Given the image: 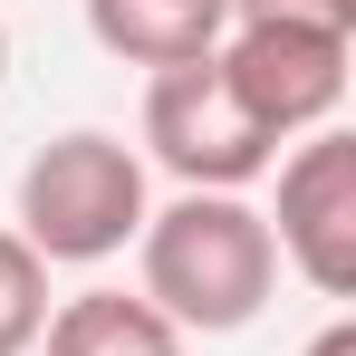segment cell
<instances>
[{"instance_id":"obj_1","label":"cell","mask_w":356,"mask_h":356,"mask_svg":"<svg viewBox=\"0 0 356 356\" xmlns=\"http://www.w3.org/2000/svg\"><path fill=\"white\" fill-rule=\"evenodd\" d=\"M135 289L183 337H241L280 298V241L250 193H174L135 232Z\"/></svg>"},{"instance_id":"obj_2","label":"cell","mask_w":356,"mask_h":356,"mask_svg":"<svg viewBox=\"0 0 356 356\" xmlns=\"http://www.w3.org/2000/svg\"><path fill=\"white\" fill-rule=\"evenodd\" d=\"M145 212H154V174H145V154L106 135V125H67L49 135L19 183H10V232L29 241L49 270H97V260H116L125 241L145 232Z\"/></svg>"},{"instance_id":"obj_3","label":"cell","mask_w":356,"mask_h":356,"mask_svg":"<svg viewBox=\"0 0 356 356\" xmlns=\"http://www.w3.org/2000/svg\"><path fill=\"white\" fill-rule=\"evenodd\" d=\"M135 154L154 174H174V193H250L280 164V135L232 97V77L212 58H183L145 77V125H135Z\"/></svg>"},{"instance_id":"obj_4","label":"cell","mask_w":356,"mask_h":356,"mask_svg":"<svg viewBox=\"0 0 356 356\" xmlns=\"http://www.w3.org/2000/svg\"><path fill=\"white\" fill-rule=\"evenodd\" d=\"M270 174H280V193L260 222L280 241V270H298L318 298H356V135L318 125Z\"/></svg>"},{"instance_id":"obj_5","label":"cell","mask_w":356,"mask_h":356,"mask_svg":"<svg viewBox=\"0 0 356 356\" xmlns=\"http://www.w3.org/2000/svg\"><path fill=\"white\" fill-rule=\"evenodd\" d=\"M347 58H356V39H327V29H222V49H212V67L232 77V97L280 145L337 125L347 77H356Z\"/></svg>"},{"instance_id":"obj_6","label":"cell","mask_w":356,"mask_h":356,"mask_svg":"<svg viewBox=\"0 0 356 356\" xmlns=\"http://www.w3.org/2000/svg\"><path fill=\"white\" fill-rule=\"evenodd\" d=\"M232 29V0H87V39L125 67H183V58H212Z\"/></svg>"},{"instance_id":"obj_7","label":"cell","mask_w":356,"mask_h":356,"mask_svg":"<svg viewBox=\"0 0 356 356\" xmlns=\"http://www.w3.org/2000/svg\"><path fill=\"white\" fill-rule=\"evenodd\" d=\"M29 356H193V337L145 289H77V298L49 308Z\"/></svg>"},{"instance_id":"obj_8","label":"cell","mask_w":356,"mask_h":356,"mask_svg":"<svg viewBox=\"0 0 356 356\" xmlns=\"http://www.w3.org/2000/svg\"><path fill=\"white\" fill-rule=\"evenodd\" d=\"M49 308H58V298H49V260L0 222V356H29V347H39Z\"/></svg>"},{"instance_id":"obj_9","label":"cell","mask_w":356,"mask_h":356,"mask_svg":"<svg viewBox=\"0 0 356 356\" xmlns=\"http://www.w3.org/2000/svg\"><path fill=\"white\" fill-rule=\"evenodd\" d=\"M232 29H327V39H356V0H232Z\"/></svg>"},{"instance_id":"obj_10","label":"cell","mask_w":356,"mask_h":356,"mask_svg":"<svg viewBox=\"0 0 356 356\" xmlns=\"http://www.w3.org/2000/svg\"><path fill=\"white\" fill-rule=\"evenodd\" d=\"M0 87H10V19H0Z\"/></svg>"}]
</instances>
